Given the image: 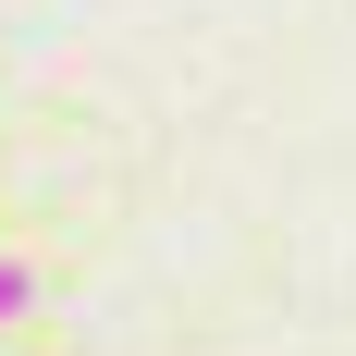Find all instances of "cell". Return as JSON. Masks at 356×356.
Instances as JSON below:
<instances>
[{
	"mask_svg": "<svg viewBox=\"0 0 356 356\" xmlns=\"http://www.w3.org/2000/svg\"><path fill=\"white\" fill-rule=\"evenodd\" d=\"M13 307H37V270H25V258H0V320H13Z\"/></svg>",
	"mask_w": 356,
	"mask_h": 356,
	"instance_id": "obj_1",
	"label": "cell"
}]
</instances>
